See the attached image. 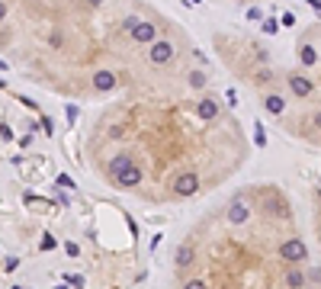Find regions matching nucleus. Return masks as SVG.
<instances>
[{
  "instance_id": "obj_1",
  "label": "nucleus",
  "mask_w": 321,
  "mask_h": 289,
  "mask_svg": "<svg viewBox=\"0 0 321 289\" xmlns=\"http://www.w3.org/2000/svg\"><path fill=\"white\" fill-rule=\"evenodd\" d=\"M292 235L286 196L263 187L238 193L202 235L177 247V289H321V267L286 254Z\"/></svg>"
},
{
  "instance_id": "obj_2",
  "label": "nucleus",
  "mask_w": 321,
  "mask_h": 289,
  "mask_svg": "<svg viewBox=\"0 0 321 289\" xmlns=\"http://www.w3.org/2000/svg\"><path fill=\"white\" fill-rule=\"evenodd\" d=\"M106 139L103 174L109 183L170 199L177 180L196 177L206 187L209 177H222L241 154L235 129L222 119H202L199 100L187 109H141L132 119H116L106 126Z\"/></svg>"
},
{
  "instance_id": "obj_3",
  "label": "nucleus",
  "mask_w": 321,
  "mask_h": 289,
  "mask_svg": "<svg viewBox=\"0 0 321 289\" xmlns=\"http://www.w3.org/2000/svg\"><path fill=\"white\" fill-rule=\"evenodd\" d=\"M286 84H289V93L296 96V100H309L312 96V80L305 77V74H289Z\"/></svg>"
},
{
  "instance_id": "obj_4",
  "label": "nucleus",
  "mask_w": 321,
  "mask_h": 289,
  "mask_svg": "<svg viewBox=\"0 0 321 289\" xmlns=\"http://www.w3.org/2000/svg\"><path fill=\"white\" fill-rule=\"evenodd\" d=\"M148 58H151V65H167L174 58V45L167 39H158V42H151V48H148Z\"/></svg>"
},
{
  "instance_id": "obj_5",
  "label": "nucleus",
  "mask_w": 321,
  "mask_h": 289,
  "mask_svg": "<svg viewBox=\"0 0 321 289\" xmlns=\"http://www.w3.org/2000/svg\"><path fill=\"white\" fill-rule=\"evenodd\" d=\"M113 87H116V74L113 71H97L93 74V90L106 93V90H113Z\"/></svg>"
},
{
  "instance_id": "obj_6",
  "label": "nucleus",
  "mask_w": 321,
  "mask_h": 289,
  "mask_svg": "<svg viewBox=\"0 0 321 289\" xmlns=\"http://www.w3.org/2000/svg\"><path fill=\"white\" fill-rule=\"evenodd\" d=\"M132 39H135V42H158V39H154V26L151 23H138L132 29Z\"/></svg>"
},
{
  "instance_id": "obj_7",
  "label": "nucleus",
  "mask_w": 321,
  "mask_h": 289,
  "mask_svg": "<svg viewBox=\"0 0 321 289\" xmlns=\"http://www.w3.org/2000/svg\"><path fill=\"white\" fill-rule=\"evenodd\" d=\"M299 61H302L305 68H315L318 65V52L312 45H302V52H299Z\"/></svg>"
},
{
  "instance_id": "obj_8",
  "label": "nucleus",
  "mask_w": 321,
  "mask_h": 289,
  "mask_svg": "<svg viewBox=\"0 0 321 289\" xmlns=\"http://www.w3.org/2000/svg\"><path fill=\"white\" fill-rule=\"evenodd\" d=\"M276 29H279V23H276V19H267V23H263V32H270V36H273Z\"/></svg>"
},
{
  "instance_id": "obj_9",
  "label": "nucleus",
  "mask_w": 321,
  "mask_h": 289,
  "mask_svg": "<svg viewBox=\"0 0 321 289\" xmlns=\"http://www.w3.org/2000/svg\"><path fill=\"white\" fill-rule=\"evenodd\" d=\"M283 26H296V16H292V13H283Z\"/></svg>"
},
{
  "instance_id": "obj_10",
  "label": "nucleus",
  "mask_w": 321,
  "mask_h": 289,
  "mask_svg": "<svg viewBox=\"0 0 321 289\" xmlns=\"http://www.w3.org/2000/svg\"><path fill=\"white\" fill-rule=\"evenodd\" d=\"M309 3H312V6H315V10L321 13V0H309Z\"/></svg>"
},
{
  "instance_id": "obj_11",
  "label": "nucleus",
  "mask_w": 321,
  "mask_h": 289,
  "mask_svg": "<svg viewBox=\"0 0 321 289\" xmlns=\"http://www.w3.org/2000/svg\"><path fill=\"white\" fill-rule=\"evenodd\" d=\"M3 16H6V6H3V3H0V19H3Z\"/></svg>"
},
{
  "instance_id": "obj_12",
  "label": "nucleus",
  "mask_w": 321,
  "mask_h": 289,
  "mask_svg": "<svg viewBox=\"0 0 321 289\" xmlns=\"http://www.w3.org/2000/svg\"><path fill=\"white\" fill-rule=\"evenodd\" d=\"M318 203H321V183H318Z\"/></svg>"
},
{
  "instance_id": "obj_13",
  "label": "nucleus",
  "mask_w": 321,
  "mask_h": 289,
  "mask_svg": "<svg viewBox=\"0 0 321 289\" xmlns=\"http://www.w3.org/2000/svg\"><path fill=\"white\" fill-rule=\"evenodd\" d=\"M90 3H100V0H90Z\"/></svg>"
}]
</instances>
